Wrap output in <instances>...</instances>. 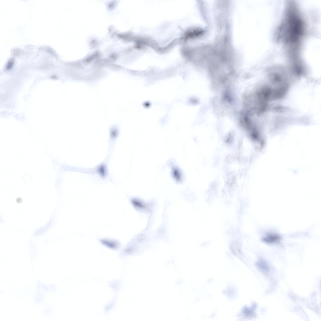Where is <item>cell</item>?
Segmentation results:
<instances>
[{"instance_id":"3957f363","label":"cell","mask_w":321,"mask_h":321,"mask_svg":"<svg viewBox=\"0 0 321 321\" xmlns=\"http://www.w3.org/2000/svg\"><path fill=\"white\" fill-rule=\"evenodd\" d=\"M76 171L80 172L96 175L103 180L107 179L109 177V174L106 161H103L93 168H78Z\"/></svg>"},{"instance_id":"8992f818","label":"cell","mask_w":321,"mask_h":321,"mask_svg":"<svg viewBox=\"0 0 321 321\" xmlns=\"http://www.w3.org/2000/svg\"><path fill=\"white\" fill-rule=\"evenodd\" d=\"M256 266L261 271L266 272L269 270V266L266 262L262 259H259L256 263Z\"/></svg>"},{"instance_id":"6da1fadb","label":"cell","mask_w":321,"mask_h":321,"mask_svg":"<svg viewBox=\"0 0 321 321\" xmlns=\"http://www.w3.org/2000/svg\"><path fill=\"white\" fill-rule=\"evenodd\" d=\"M170 203L171 202L169 200L166 201L164 202L161 223L153 233L152 235L153 240H162L166 243L169 242L167 211Z\"/></svg>"},{"instance_id":"5b68a950","label":"cell","mask_w":321,"mask_h":321,"mask_svg":"<svg viewBox=\"0 0 321 321\" xmlns=\"http://www.w3.org/2000/svg\"><path fill=\"white\" fill-rule=\"evenodd\" d=\"M281 239V237L279 235L274 233H270L262 237L261 240L265 243L273 244L278 243Z\"/></svg>"},{"instance_id":"277c9868","label":"cell","mask_w":321,"mask_h":321,"mask_svg":"<svg viewBox=\"0 0 321 321\" xmlns=\"http://www.w3.org/2000/svg\"><path fill=\"white\" fill-rule=\"evenodd\" d=\"M99 241L103 245L112 249H118L121 245L120 242L118 241L116 239L108 238H102L99 239Z\"/></svg>"},{"instance_id":"7a4b0ae2","label":"cell","mask_w":321,"mask_h":321,"mask_svg":"<svg viewBox=\"0 0 321 321\" xmlns=\"http://www.w3.org/2000/svg\"><path fill=\"white\" fill-rule=\"evenodd\" d=\"M129 200L132 206L136 211L147 214L148 217H153L156 206L157 202L155 200L145 201L137 197H132Z\"/></svg>"}]
</instances>
